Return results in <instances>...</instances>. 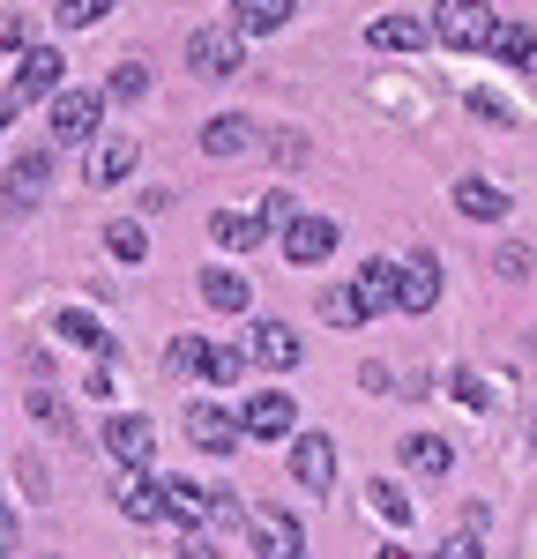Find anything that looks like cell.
Masks as SVG:
<instances>
[{"mask_svg": "<svg viewBox=\"0 0 537 559\" xmlns=\"http://www.w3.org/2000/svg\"><path fill=\"white\" fill-rule=\"evenodd\" d=\"M381 559H410V552H396V545H381Z\"/></svg>", "mask_w": 537, "mask_h": 559, "instance_id": "cell-40", "label": "cell"}, {"mask_svg": "<svg viewBox=\"0 0 537 559\" xmlns=\"http://www.w3.org/2000/svg\"><path fill=\"white\" fill-rule=\"evenodd\" d=\"M492 60H508V68H523V60H537V38L523 31V23H492Z\"/></svg>", "mask_w": 537, "mask_h": 559, "instance_id": "cell-23", "label": "cell"}, {"mask_svg": "<svg viewBox=\"0 0 537 559\" xmlns=\"http://www.w3.org/2000/svg\"><path fill=\"white\" fill-rule=\"evenodd\" d=\"M433 306H441V261L410 254L403 261V313H433Z\"/></svg>", "mask_w": 537, "mask_h": 559, "instance_id": "cell-11", "label": "cell"}, {"mask_svg": "<svg viewBox=\"0 0 537 559\" xmlns=\"http://www.w3.org/2000/svg\"><path fill=\"white\" fill-rule=\"evenodd\" d=\"M426 38H433V23H410V15H373L366 23V45L373 52H418Z\"/></svg>", "mask_w": 537, "mask_h": 559, "instance_id": "cell-14", "label": "cell"}, {"mask_svg": "<svg viewBox=\"0 0 537 559\" xmlns=\"http://www.w3.org/2000/svg\"><path fill=\"white\" fill-rule=\"evenodd\" d=\"M291 477H299L307 492H329V477H336V448H329L321 432H299V440H291Z\"/></svg>", "mask_w": 537, "mask_h": 559, "instance_id": "cell-9", "label": "cell"}, {"mask_svg": "<svg viewBox=\"0 0 537 559\" xmlns=\"http://www.w3.org/2000/svg\"><path fill=\"white\" fill-rule=\"evenodd\" d=\"M433 38L470 52V45H492V8L486 0H441L433 8Z\"/></svg>", "mask_w": 537, "mask_h": 559, "instance_id": "cell-2", "label": "cell"}, {"mask_svg": "<svg viewBox=\"0 0 537 559\" xmlns=\"http://www.w3.org/2000/svg\"><path fill=\"white\" fill-rule=\"evenodd\" d=\"M433 559H486V545H478V537H448Z\"/></svg>", "mask_w": 537, "mask_h": 559, "instance_id": "cell-34", "label": "cell"}, {"mask_svg": "<svg viewBox=\"0 0 537 559\" xmlns=\"http://www.w3.org/2000/svg\"><path fill=\"white\" fill-rule=\"evenodd\" d=\"M284 254L299 261V269L329 261V254H336V224H329V216H299V224L284 231Z\"/></svg>", "mask_w": 537, "mask_h": 559, "instance_id": "cell-10", "label": "cell"}, {"mask_svg": "<svg viewBox=\"0 0 537 559\" xmlns=\"http://www.w3.org/2000/svg\"><path fill=\"white\" fill-rule=\"evenodd\" d=\"M403 463H410L418 477H448L455 471V448H448L441 432H410V440H403Z\"/></svg>", "mask_w": 537, "mask_h": 559, "instance_id": "cell-19", "label": "cell"}, {"mask_svg": "<svg viewBox=\"0 0 537 559\" xmlns=\"http://www.w3.org/2000/svg\"><path fill=\"white\" fill-rule=\"evenodd\" d=\"M239 426H247V440H291L299 411H291V395H276V388H268V395L247 403V418H239Z\"/></svg>", "mask_w": 537, "mask_h": 559, "instance_id": "cell-7", "label": "cell"}, {"mask_svg": "<svg viewBox=\"0 0 537 559\" xmlns=\"http://www.w3.org/2000/svg\"><path fill=\"white\" fill-rule=\"evenodd\" d=\"M210 350H217V344H202V336H172L165 366H172V373H210Z\"/></svg>", "mask_w": 537, "mask_h": 559, "instance_id": "cell-27", "label": "cell"}, {"mask_svg": "<svg viewBox=\"0 0 537 559\" xmlns=\"http://www.w3.org/2000/svg\"><path fill=\"white\" fill-rule=\"evenodd\" d=\"M247 358L268 366V373H284V366H299V336H291L284 321H262V329H254V344H247Z\"/></svg>", "mask_w": 537, "mask_h": 559, "instance_id": "cell-16", "label": "cell"}, {"mask_svg": "<svg viewBox=\"0 0 537 559\" xmlns=\"http://www.w3.org/2000/svg\"><path fill=\"white\" fill-rule=\"evenodd\" d=\"M210 239H217L224 254H254V247H262V224H254V216L217 210V216H210Z\"/></svg>", "mask_w": 537, "mask_h": 559, "instance_id": "cell-20", "label": "cell"}, {"mask_svg": "<svg viewBox=\"0 0 537 559\" xmlns=\"http://www.w3.org/2000/svg\"><path fill=\"white\" fill-rule=\"evenodd\" d=\"M105 448H112L128 471H150V455H157V432L142 426V418H128V411H120V418H105Z\"/></svg>", "mask_w": 537, "mask_h": 559, "instance_id": "cell-8", "label": "cell"}, {"mask_svg": "<svg viewBox=\"0 0 537 559\" xmlns=\"http://www.w3.org/2000/svg\"><path fill=\"white\" fill-rule=\"evenodd\" d=\"M187 440L210 448V455H231V448L247 440V426H239L231 411H217V403H194V411H187Z\"/></svg>", "mask_w": 537, "mask_h": 559, "instance_id": "cell-6", "label": "cell"}, {"mask_svg": "<svg viewBox=\"0 0 537 559\" xmlns=\"http://www.w3.org/2000/svg\"><path fill=\"white\" fill-rule=\"evenodd\" d=\"M15 545H23V530H15V515H8V508H0V559L15 552Z\"/></svg>", "mask_w": 537, "mask_h": 559, "instance_id": "cell-38", "label": "cell"}, {"mask_svg": "<svg viewBox=\"0 0 537 559\" xmlns=\"http://www.w3.org/2000/svg\"><path fill=\"white\" fill-rule=\"evenodd\" d=\"M254 224H262V231H291V224H299V216H291V194H284V187H268L262 210H254Z\"/></svg>", "mask_w": 537, "mask_h": 559, "instance_id": "cell-29", "label": "cell"}, {"mask_svg": "<svg viewBox=\"0 0 537 559\" xmlns=\"http://www.w3.org/2000/svg\"><path fill=\"white\" fill-rule=\"evenodd\" d=\"M247 530H254V552L262 559H307V530L284 515V508H254Z\"/></svg>", "mask_w": 537, "mask_h": 559, "instance_id": "cell-5", "label": "cell"}, {"mask_svg": "<svg viewBox=\"0 0 537 559\" xmlns=\"http://www.w3.org/2000/svg\"><path fill=\"white\" fill-rule=\"evenodd\" d=\"M105 120V97L97 90H60L52 97V142H90Z\"/></svg>", "mask_w": 537, "mask_h": 559, "instance_id": "cell-4", "label": "cell"}, {"mask_svg": "<svg viewBox=\"0 0 537 559\" xmlns=\"http://www.w3.org/2000/svg\"><path fill=\"white\" fill-rule=\"evenodd\" d=\"M455 210L470 216V224H492V216H508V187H492V179H455Z\"/></svg>", "mask_w": 537, "mask_h": 559, "instance_id": "cell-15", "label": "cell"}, {"mask_svg": "<svg viewBox=\"0 0 537 559\" xmlns=\"http://www.w3.org/2000/svg\"><path fill=\"white\" fill-rule=\"evenodd\" d=\"M60 336H68V344H90V350H105V329H97L90 313H60Z\"/></svg>", "mask_w": 537, "mask_h": 559, "instance_id": "cell-32", "label": "cell"}, {"mask_svg": "<svg viewBox=\"0 0 537 559\" xmlns=\"http://www.w3.org/2000/svg\"><path fill=\"white\" fill-rule=\"evenodd\" d=\"M202 150H210V157H239V150H254V120H247V112H217V120L202 128Z\"/></svg>", "mask_w": 537, "mask_h": 559, "instance_id": "cell-18", "label": "cell"}, {"mask_svg": "<svg viewBox=\"0 0 537 559\" xmlns=\"http://www.w3.org/2000/svg\"><path fill=\"white\" fill-rule=\"evenodd\" d=\"M470 112H478V120H500V128L515 120V112H508V97H492V90H478V97H470Z\"/></svg>", "mask_w": 537, "mask_h": 559, "instance_id": "cell-33", "label": "cell"}, {"mask_svg": "<svg viewBox=\"0 0 537 559\" xmlns=\"http://www.w3.org/2000/svg\"><path fill=\"white\" fill-rule=\"evenodd\" d=\"M31 411H38L45 426H68V411H60V395H45V388H38V395H31Z\"/></svg>", "mask_w": 537, "mask_h": 559, "instance_id": "cell-36", "label": "cell"}, {"mask_svg": "<svg viewBox=\"0 0 537 559\" xmlns=\"http://www.w3.org/2000/svg\"><path fill=\"white\" fill-rule=\"evenodd\" d=\"M142 90H150V68H112V83H105V97H112V105H134Z\"/></svg>", "mask_w": 537, "mask_h": 559, "instance_id": "cell-31", "label": "cell"}, {"mask_svg": "<svg viewBox=\"0 0 537 559\" xmlns=\"http://www.w3.org/2000/svg\"><path fill=\"white\" fill-rule=\"evenodd\" d=\"M105 8L112 0H60L52 15H60V31H90V23H105Z\"/></svg>", "mask_w": 537, "mask_h": 559, "instance_id": "cell-30", "label": "cell"}, {"mask_svg": "<svg viewBox=\"0 0 537 559\" xmlns=\"http://www.w3.org/2000/svg\"><path fill=\"white\" fill-rule=\"evenodd\" d=\"M45 179H52V157H45V150H23V157L8 165V202H23V210H31V202L45 194Z\"/></svg>", "mask_w": 537, "mask_h": 559, "instance_id": "cell-17", "label": "cell"}, {"mask_svg": "<svg viewBox=\"0 0 537 559\" xmlns=\"http://www.w3.org/2000/svg\"><path fill=\"white\" fill-rule=\"evenodd\" d=\"M366 313H373V306H366L358 284H344V292H329V299H321V321H329V329H358Z\"/></svg>", "mask_w": 537, "mask_h": 559, "instance_id": "cell-24", "label": "cell"}, {"mask_svg": "<svg viewBox=\"0 0 537 559\" xmlns=\"http://www.w3.org/2000/svg\"><path fill=\"white\" fill-rule=\"evenodd\" d=\"M202 299L217 306V313H247V306H254V292H247L231 269H202Z\"/></svg>", "mask_w": 537, "mask_h": 559, "instance_id": "cell-22", "label": "cell"}, {"mask_svg": "<svg viewBox=\"0 0 537 559\" xmlns=\"http://www.w3.org/2000/svg\"><path fill=\"white\" fill-rule=\"evenodd\" d=\"M366 508H373V515L389 522V530H403V522H410V500H403V485H381V477H373V492H366Z\"/></svg>", "mask_w": 537, "mask_h": 559, "instance_id": "cell-26", "label": "cell"}, {"mask_svg": "<svg viewBox=\"0 0 537 559\" xmlns=\"http://www.w3.org/2000/svg\"><path fill=\"white\" fill-rule=\"evenodd\" d=\"M60 68H68V60H60L52 45H31V52L15 60V83H8V105L23 112V105H38V97H52V90H60Z\"/></svg>", "mask_w": 537, "mask_h": 559, "instance_id": "cell-3", "label": "cell"}, {"mask_svg": "<svg viewBox=\"0 0 537 559\" xmlns=\"http://www.w3.org/2000/svg\"><path fill=\"white\" fill-rule=\"evenodd\" d=\"M90 173H97V187H120V179L134 173V142H128V134H112V142L97 150V165H90Z\"/></svg>", "mask_w": 537, "mask_h": 559, "instance_id": "cell-25", "label": "cell"}, {"mask_svg": "<svg viewBox=\"0 0 537 559\" xmlns=\"http://www.w3.org/2000/svg\"><path fill=\"white\" fill-rule=\"evenodd\" d=\"M291 8H299V0H231V31H239V38H268V31L291 23Z\"/></svg>", "mask_w": 537, "mask_h": 559, "instance_id": "cell-13", "label": "cell"}, {"mask_svg": "<svg viewBox=\"0 0 537 559\" xmlns=\"http://www.w3.org/2000/svg\"><path fill=\"white\" fill-rule=\"evenodd\" d=\"M105 247H112V261H142V254H150L142 224H128V216H120V224H105Z\"/></svg>", "mask_w": 537, "mask_h": 559, "instance_id": "cell-28", "label": "cell"}, {"mask_svg": "<svg viewBox=\"0 0 537 559\" xmlns=\"http://www.w3.org/2000/svg\"><path fill=\"white\" fill-rule=\"evenodd\" d=\"M112 500H120V515H134V522H165V515H172V492H165V477L150 485V477H142V471H134L128 485L112 492Z\"/></svg>", "mask_w": 537, "mask_h": 559, "instance_id": "cell-12", "label": "cell"}, {"mask_svg": "<svg viewBox=\"0 0 537 559\" xmlns=\"http://www.w3.org/2000/svg\"><path fill=\"white\" fill-rule=\"evenodd\" d=\"M358 292H366V306H403V269L396 261H366L358 269Z\"/></svg>", "mask_w": 537, "mask_h": 559, "instance_id": "cell-21", "label": "cell"}, {"mask_svg": "<svg viewBox=\"0 0 537 559\" xmlns=\"http://www.w3.org/2000/svg\"><path fill=\"white\" fill-rule=\"evenodd\" d=\"M210 381H239V350H210Z\"/></svg>", "mask_w": 537, "mask_h": 559, "instance_id": "cell-35", "label": "cell"}, {"mask_svg": "<svg viewBox=\"0 0 537 559\" xmlns=\"http://www.w3.org/2000/svg\"><path fill=\"white\" fill-rule=\"evenodd\" d=\"M8 120H15V105H8V97H0V128H8Z\"/></svg>", "mask_w": 537, "mask_h": 559, "instance_id": "cell-39", "label": "cell"}, {"mask_svg": "<svg viewBox=\"0 0 537 559\" xmlns=\"http://www.w3.org/2000/svg\"><path fill=\"white\" fill-rule=\"evenodd\" d=\"M492 269H500V276H523L530 261H523V247H500V254H492Z\"/></svg>", "mask_w": 537, "mask_h": 559, "instance_id": "cell-37", "label": "cell"}, {"mask_svg": "<svg viewBox=\"0 0 537 559\" xmlns=\"http://www.w3.org/2000/svg\"><path fill=\"white\" fill-rule=\"evenodd\" d=\"M187 68H194V75H210V83H224V75H239V68H247V38H239L231 23H202V31L187 38Z\"/></svg>", "mask_w": 537, "mask_h": 559, "instance_id": "cell-1", "label": "cell"}]
</instances>
